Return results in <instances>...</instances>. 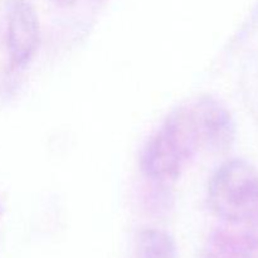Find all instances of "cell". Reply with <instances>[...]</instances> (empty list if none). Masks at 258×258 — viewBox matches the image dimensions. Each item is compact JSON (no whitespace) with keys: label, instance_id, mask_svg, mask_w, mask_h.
I'll return each instance as SVG.
<instances>
[{"label":"cell","instance_id":"6da1fadb","mask_svg":"<svg viewBox=\"0 0 258 258\" xmlns=\"http://www.w3.org/2000/svg\"><path fill=\"white\" fill-rule=\"evenodd\" d=\"M236 140V122L223 102L201 96L179 106L144 146L141 171L156 183L180 178L202 151L224 153Z\"/></svg>","mask_w":258,"mask_h":258},{"label":"cell","instance_id":"7a4b0ae2","mask_svg":"<svg viewBox=\"0 0 258 258\" xmlns=\"http://www.w3.org/2000/svg\"><path fill=\"white\" fill-rule=\"evenodd\" d=\"M207 201L212 213L224 223L242 224L257 219V169L242 159L223 163L209 180Z\"/></svg>","mask_w":258,"mask_h":258},{"label":"cell","instance_id":"3957f363","mask_svg":"<svg viewBox=\"0 0 258 258\" xmlns=\"http://www.w3.org/2000/svg\"><path fill=\"white\" fill-rule=\"evenodd\" d=\"M40 25L38 14L27 0H15L7 19V50L10 64L23 68L33 59L39 47Z\"/></svg>","mask_w":258,"mask_h":258},{"label":"cell","instance_id":"277c9868","mask_svg":"<svg viewBox=\"0 0 258 258\" xmlns=\"http://www.w3.org/2000/svg\"><path fill=\"white\" fill-rule=\"evenodd\" d=\"M203 258H251L241 224L226 223L207 238Z\"/></svg>","mask_w":258,"mask_h":258},{"label":"cell","instance_id":"5b68a950","mask_svg":"<svg viewBox=\"0 0 258 258\" xmlns=\"http://www.w3.org/2000/svg\"><path fill=\"white\" fill-rule=\"evenodd\" d=\"M135 253L138 258H178V247L169 232L145 228L136 237Z\"/></svg>","mask_w":258,"mask_h":258},{"label":"cell","instance_id":"8992f818","mask_svg":"<svg viewBox=\"0 0 258 258\" xmlns=\"http://www.w3.org/2000/svg\"><path fill=\"white\" fill-rule=\"evenodd\" d=\"M58 7L62 8H67V7H72L73 4L76 3V0H53Z\"/></svg>","mask_w":258,"mask_h":258},{"label":"cell","instance_id":"52a82bcc","mask_svg":"<svg viewBox=\"0 0 258 258\" xmlns=\"http://www.w3.org/2000/svg\"><path fill=\"white\" fill-rule=\"evenodd\" d=\"M2 213H3V204L2 202H0V216H2Z\"/></svg>","mask_w":258,"mask_h":258}]
</instances>
